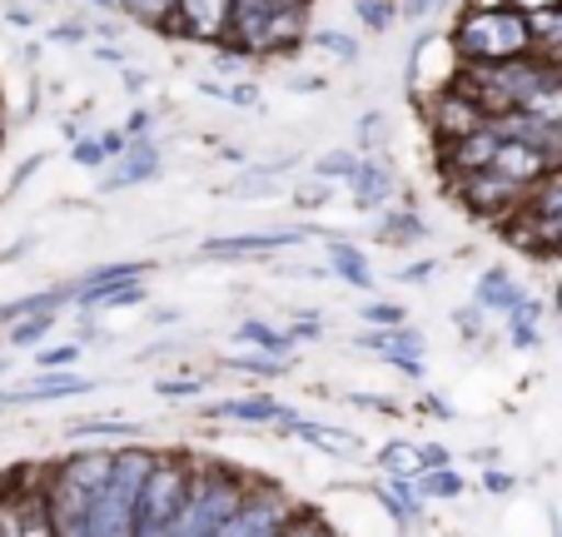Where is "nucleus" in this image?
Segmentation results:
<instances>
[{"label":"nucleus","instance_id":"26","mask_svg":"<svg viewBox=\"0 0 562 537\" xmlns=\"http://www.w3.org/2000/svg\"><path fill=\"white\" fill-rule=\"evenodd\" d=\"M294 165V159H279V165H255L245 169L239 179H229V194H239V200H265V194H279V184H284V169Z\"/></svg>","mask_w":562,"mask_h":537},{"label":"nucleus","instance_id":"31","mask_svg":"<svg viewBox=\"0 0 562 537\" xmlns=\"http://www.w3.org/2000/svg\"><path fill=\"white\" fill-rule=\"evenodd\" d=\"M175 5H180V0H120V15H130V21L145 25V31H165Z\"/></svg>","mask_w":562,"mask_h":537},{"label":"nucleus","instance_id":"6","mask_svg":"<svg viewBox=\"0 0 562 537\" xmlns=\"http://www.w3.org/2000/svg\"><path fill=\"white\" fill-rule=\"evenodd\" d=\"M159 35L210 45V51H234V0H180Z\"/></svg>","mask_w":562,"mask_h":537},{"label":"nucleus","instance_id":"32","mask_svg":"<svg viewBox=\"0 0 562 537\" xmlns=\"http://www.w3.org/2000/svg\"><path fill=\"white\" fill-rule=\"evenodd\" d=\"M404 0H353V11H359V25L369 35H383L393 31V21H404V11H398Z\"/></svg>","mask_w":562,"mask_h":537},{"label":"nucleus","instance_id":"44","mask_svg":"<svg viewBox=\"0 0 562 537\" xmlns=\"http://www.w3.org/2000/svg\"><path fill=\"white\" fill-rule=\"evenodd\" d=\"M438 269H443V264H438V254H434V259H418V264H398L393 279H398V284H424V279H434Z\"/></svg>","mask_w":562,"mask_h":537},{"label":"nucleus","instance_id":"16","mask_svg":"<svg viewBox=\"0 0 562 537\" xmlns=\"http://www.w3.org/2000/svg\"><path fill=\"white\" fill-rule=\"evenodd\" d=\"M324 239H329V249H324V264H329V275L344 279L349 289H359V294H373V289H379V275H373L369 254H363L353 239H344V234H329V230H324Z\"/></svg>","mask_w":562,"mask_h":537},{"label":"nucleus","instance_id":"50","mask_svg":"<svg viewBox=\"0 0 562 537\" xmlns=\"http://www.w3.org/2000/svg\"><path fill=\"white\" fill-rule=\"evenodd\" d=\"M229 105L259 110V85H255V80H234V85H229Z\"/></svg>","mask_w":562,"mask_h":537},{"label":"nucleus","instance_id":"12","mask_svg":"<svg viewBox=\"0 0 562 537\" xmlns=\"http://www.w3.org/2000/svg\"><path fill=\"white\" fill-rule=\"evenodd\" d=\"M498 149H503V139L493 135V125H483V130H473V135H463V139L438 145V165H443V175L458 184V179L477 175V169H493Z\"/></svg>","mask_w":562,"mask_h":537},{"label":"nucleus","instance_id":"23","mask_svg":"<svg viewBox=\"0 0 562 537\" xmlns=\"http://www.w3.org/2000/svg\"><path fill=\"white\" fill-rule=\"evenodd\" d=\"M60 309H75V284H55V289H41V294H25V299H5V304H0V324L11 328V324H21V318L60 314Z\"/></svg>","mask_w":562,"mask_h":537},{"label":"nucleus","instance_id":"22","mask_svg":"<svg viewBox=\"0 0 562 537\" xmlns=\"http://www.w3.org/2000/svg\"><path fill=\"white\" fill-rule=\"evenodd\" d=\"M289 438L308 443V448H318V454H329V458H359L363 454L359 433L334 428V423H318V418H299L294 428H289Z\"/></svg>","mask_w":562,"mask_h":537},{"label":"nucleus","instance_id":"27","mask_svg":"<svg viewBox=\"0 0 562 537\" xmlns=\"http://www.w3.org/2000/svg\"><path fill=\"white\" fill-rule=\"evenodd\" d=\"M373 468H379V478H418V443L389 438L373 454Z\"/></svg>","mask_w":562,"mask_h":537},{"label":"nucleus","instance_id":"21","mask_svg":"<svg viewBox=\"0 0 562 537\" xmlns=\"http://www.w3.org/2000/svg\"><path fill=\"white\" fill-rule=\"evenodd\" d=\"M424 239H428V220L414 210L408 194H398V204H389L379 220V244H393V249L404 254L408 244H424Z\"/></svg>","mask_w":562,"mask_h":537},{"label":"nucleus","instance_id":"45","mask_svg":"<svg viewBox=\"0 0 562 537\" xmlns=\"http://www.w3.org/2000/svg\"><path fill=\"white\" fill-rule=\"evenodd\" d=\"M379 130H383V115L379 110H369V115L359 120V155H379V145H383Z\"/></svg>","mask_w":562,"mask_h":537},{"label":"nucleus","instance_id":"9","mask_svg":"<svg viewBox=\"0 0 562 537\" xmlns=\"http://www.w3.org/2000/svg\"><path fill=\"white\" fill-rule=\"evenodd\" d=\"M304 239H314L308 224H294V230H249V234H214L204 239L200 249V264H234V259H269L279 249H299Z\"/></svg>","mask_w":562,"mask_h":537},{"label":"nucleus","instance_id":"34","mask_svg":"<svg viewBox=\"0 0 562 537\" xmlns=\"http://www.w3.org/2000/svg\"><path fill=\"white\" fill-rule=\"evenodd\" d=\"M55 324H60V314H35V318H21V324H11L5 344H11V348H45V338L55 334Z\"/></svg>","mask_w":562,"mask_h":537},{"label":"nucleus","instance_id":"49","mask_svg":"<svg viewBox=\"0 0 562 537\" xmlns=\"http://www.w3.org/2000/svg\"><path fill=\"white\" fill-rule=\"evenodd\" d=\"M50 41H55V45H86V41H90V25H86V21L50 25Z\"/></svg>","mask_w":562,"mask_h":537},{"label":"nucleus","instance_id":"5","mask_svg":"<svg viewBox=\"0 0 562 537\" xmlns=\"http://www.w3.org/2000/svg\"><path fill=\"white\" fill-rule=\"evenodd\" d=\"M21 473L0 478V537H55V513H50V493H45V473L35 483H25Z\"/></svg>","mask_w":562,"mask_h":537},{"label":"nucleus","instance_id":"61","mask_svg":"<svg viewBox=\"0 0 562 537\" xmlns=\"http://www.w3.org/2000/svg\"><path fill=\"white\" fill-rule=\"evenodd\" d=\"M552 5H558V11H562V0H552Z\"/></svg>","mask_w":562,"mask_h":537},{"label":"nucleus","instance_id":"4","mask_svg":"<svg viewBox=\"0 0 562 537\" xmlns=\"http://www.w3.org/2000/svg\"><path fill=\"white\" fill-rule=\"evenodd\" d=\"M194 473H200V454H170L155 458V473H149L145 493H139V517H135V537H170V527L180 523L184 503L194 493Z\"/></svg>","mask_w":562,"mask_h":537},{"label":"nucleus","instance_id":"15","mask_svg":"<svg viewBox=\"0 0 562 537\" xmlns=\"http://www.w3.org/2000/svg\"><path fill=\"white\" fill-rule=\"evenodd\" d=\"M473 304L483 309V314L513 318L522 304H528V289L513 279V269H503V264H488V269L477 275V284H473Z\"/></svg>","mask_w":562,"mask_h":537},{"label":"nucleus","instance_id":"17","mask_svg":"<svg viewBox=\"0 0 562 537\" xmlns=\"http://www.w3.org/2000/svg\"><path fill=\"white\" fill-rule=\"evenodd\" d=\"M75 284V279H70ZM149 304V284L130 279V284H105V289H75V314L80 318H100L115 309H145Z\"/></svg>","mask_w":562,"mask_h":537},{"label":"nucleus","instance_id":"14","mask_svg":"<svg viewBox=\"0 0 562 537\" xmlns=\"http://www.w3.org/2000/svg\"><path fill=\"white\" fill-rule=\"evenodd\" d=\"M373 493V503L389 513V523L398 527V533H414L418 523H424V493H418V483L414 478H379V483L369 488Z\"/></svg>","mask_w":562,"mask_h":537},{"label":"nucleus","instance_id":"1","mask_svg":"<svg viewBox=\"0 0 562 537\" xmlns=\"http://www.w3.org/2000/svg\"><path fill=\"white\" fill-rule=\"evenodd\" d=\"M259 478L239 463H224V458H204L200 454V473H194V493L184 503L180 523L170 527V537H220V527L229 523L245 497L255 493Z\"/></svg>","mask_w":562,"mask_h":537},{"label":"nucleus","instance_id":"25","mask_svg":"<svg viewBox=\"0 0 562 537\" xmlns=\"http://www.w3.org/2000/svg\"><path fill=\"white\" fill-rule=\"evenodd\" d=\"M155 275V259H105L95 269L75 279V289H105V284H130V279H149Z\"/></svg>","mask_w":562,"mask_h":537},{"label":"nucleus","instance_id":"37","mask_svg":"<svg viewBox=\"0 0 562 537\" xmlns=\"http://www.w3.org/2000/svg\"><path fill=\"white\" fill-rule=\"evenodd\" d=\"M279 537H344V533H334V527L324 523V517H318L314 507L299 503V507H294V517L284 523V533H279Z\"/></svg>","mask_w":562,"mask_h":537},{"label":"nucleus","instance_id":"28","mask_svg":"<svg viewBox=\"0 0 562 537\" xmlns=\"http://www.w3.org/2000/svg\"><path fill=\"white\" fill-rule=\"evenodd\" d=\"M220 369L229 373H249V379H284L294 363L289 358H269V354H249V348H239V354H224Z\"/></svg>","mask_w":562,"mask_h":537},{"label":"nucleus","instance_id":"19","mask_svg":"<svg viewBox=\"0 0 562 537\" xmlns=\"http://www.w3.org/2000/svg\"><path fill=\"white\" fill-rule=\"evenodd\" d=\"M100 379H86V373H35L31 383L11 389V403H60V399H80V393H95Z\"/></svg>","mask_w":562,"mask_h":537},{"label":"nucleus","instance_id":"36","mask_svg":"<svg viewBox=\"0 0 562 537\" xmlns=\"http://www.w3.org/2000/svg\"><path fill=\"white\" fill-rule=\"evenodd\" d=\"M86 354V344H50V348H35V373H60V369H75Z\"/></svg>","mask_w":562,"mask_h":537},{"label":"nucleus","instance_id":"53","mask_svg":"<svg viewBox=\"0 0 562 537\" xmlns=\"http://www.w3.org/2000/svg\"><path fill=\"white\" fill-rule=\"evenodd\" d=\"M95 60H100V65H115V70H125V60H130V55H125V45H115V41H100V45H95Z\"/></svg>","mask_w":562,"mask_h":537},{"label":"nucleus","instance_id":"55","mask_svg":"<svg viewBox=\"0 0 562 537\" xmlns=\"http://www.w3.org/2000/svg\"><path fill=\"white\" fill-rule=\"evenodd\" d=\"M45 165V155H31V159H25V165L21 169H15V179H11V190H21V184H25V179H31L35 175V169H41Z\"/></svg>","mask_w":562,"mask_h":537},{"label":"nucleus","instance_id":"33","mask_svg":"<svg viewBox=\"0 0 562 537\" xmlns=\"http://www.w3.org/2000/svg\"><path fill=\"white\" fill-rule=\"evenodd\" d=\"M359 159H363L359 149H329V155L314 159V179H324V184H349Z\"/></svg>","mask_w":562,"mask_h":537},{"label":"nucleus","instance_id":"40","mask_svg":"<svg viewBox=\"0 0 562 537\" xmlns=\"http://www.w3.org/2000/svg\"><path fill=\"white\" fill-rule=\"evenodd\" d=\"M349 403L353 409H369V413H379V418H398V399H389V393H363V389H353L349 393Z\"/></svg>","mask_w":562,"mask_h":537},{"label":"nucleus","instance_id":"38","mask_svg":"<svg viewBox=\"0 0 562 537\" xmlns=\"http://www.w3.org/2000/svg\"><path fill=\"white\" fill-rule=\"evenodd\" d=\"M308 45H314V51H329L334 60H359V41H353V35H344V31H314L308 35Z\"/></svg>","mask_w":562,"mask_h":537},{"label":"nucleus","instance_id":"35","mask_svg":"<svg viewBox=\"0 0 562 537\" xmlns=\"http://www.w3.org/2000/svg\"><path fill=\"white\" fill-rule=\"evenodd\" d=\"M359 318H363V328H404L408 309L398 299H369V304H359Z\"/></svg>","mask_w":562,"mask_h":537},{"label":"nucleus","instance_id":"18","mask_svg":"<svg viewBox=\"0 0 562 537\" xmlns=\"http://www.w3.org/2000/svg\"><path fill=\"white\" fill-rule=\"evenodd\" d=\"M65 438L125 448V443H145V423L125 418V413H105V418H70V423H65Z\"/></svg>","mask_w":562,"mask_h":537},{"label":"nucleus","instance_id":"47","mask_svg":"<svg viewBox=\"0 0 562 537\" xmlns=\"http://www.w3.org/2000/svg\"><path fill=\"white\" fill-rule=\"evenodd\" d=\"M389 369H398V379H408V383H424L428 379V369H424V358L418 354H393V358H383Z\"/></svg>","mask_w":562,"mask_h":537},{"label":"nucleus","instance_id":"46","mask_svg":"<svg viewBox=\"0 0 562 537\" xmlns=\"http://www.w3.org/2000/svg\"><path fill=\"white\" fill-rule=\"evenodd\" d=\"M477 488H483V493H493V497H513V493H518V478L503 473V468H483Z\"/></svg>","mask_w":562,"mask_h":537},{"label":"nucleus","instance_id":"11","mask_svg":"<svg viewBox=\"0 0 562 537\" xmlns=\"http://www.w3.org/2000/svg\"><path fill=\"white\" fill-rule=\"evenodd\" d=\"M159 175H165V155H159V145L155 139H135V145L100 175V194L139 190V184H149V179H159Z\"/></svg>","mask_w":562,"mask_h":537},{"label":"nucleus","instance_id":"7","mask_svg":"<svg viewBox=\"0 0 562 537\" xmlns=\"http://www.w3.org/2000/svg\"><path fill=\"white\" fill-rule=\"evenodd\" d=\"M294 507H299V497H289L284 483L259 478L255 493L245 497V507L220 527V537H279L284 533V523L294 517Z\"/></svg>","mask_w":562,"mask_h":537},{"label":"nucleus","instance_id":"57","mask_svg":"<svg viewBox=\"0 0 562 537\" xmlns=\"http://www.w3.org/2000/svg\"><path fill=\"white\" fill-rule=\"evenodd\" d=\"M170 324H180V314L175 309H155V328H170Z\"/></svg>","mask_w":562,"mask_h":537},{"label":"nucleus","instance_id":"54","mask_svg":"<svg viewBox=\"0 0 562 537\" xmlns=\"http://www.w3.org/2000/svg\"><path fill=\"white\" fill-rule=\"evenodd\" d=\"M5 21H11L15 31H31V25H35V15L25 11V5H5Z\"/></svg>","mask_w":562,"mask_h":537},{"label":"nucleus","instance_id":"20","mask_svg":"<svg viewBox=\"0 0 562 537\" xmlns=\"http://www.w3.org/2000/svg\"><path fill=\"white\" fill-rule=\"evenodd\" d=\"M234 344L249 348V354H269V358H289L294 363V334H289V324H269V318L259 314H245L239 324H234Z\"/></svg>","mask_w":562,"mask_h":537},{"label":"nucleus","instance_id":"10","mask_svg":"<svg viewBox=\"0 0 562 537\" xmlns=\"http://www.w3.org/2000/svg\"><path fill=\"white\" fill-rule=\"evenodd\" d=\"M453 190H458V200H463L468 210L483 214V220H493V224L513 220V214L522 210V200H528V190L513 184L508 175H498V169H477V175L458 179Z\"/></svg>","mask_w":562,"mask_h":537},{"label":"nucleus","instance_id":"41","mask_svg":"<svg viewBox=\"0 0 562 537\" xmlns=\"http://www.w3.org/2000/svg\"><path fill=\"white\" fill-rule=\"evenodd\" d=\"M438 468H453V448L448 443H418V473H438Z\"/></svg>","mask_w":562,"mask_h":537},{"label":"nucleus","instance_id":"52","mask_svg":"<svg viewBox=\"0 0 562 537\" xmlns=\"http://www.w3.org/2000/svg\"><path fill=\"white\" fill-rule=\"evenodd\" d=\"M448 0H404L398 11H404V21H428V15H438Z\"/></svg>","mask_w":562,"mask_h":537},{"label":"nucleus","instance_id":"59","mask_svg":"<svg viewBox=\"0 0 562 537\" xmlns=\"http://www.w3.org/2000/svg\"><path fill=\"white\" fill-rule=\"evenodd\" d=\"M90 5H100V11H110V15H120V0H90Z\"/></svg>","mask_w":562,"mask_h":537},{"label":"nucleus","instance_id":"43","mask_svg":"<svg viewBox=\"0 0 562 537\" xmlns=\"http://www.w3.org/2000/svg\"><path fill=\"white\" fill-rule=\"evenodd\" d=\"M483 324H488V314L477 304H463V309H453V328L463 338H483Z\"/></svg>","mask_w":562,"mask_h":537},{"label":"nucleus","instance_id":"2","mask_svg":"<svg viewBox=\"0 0 562 537\" xmlns=\"http://www.w3.org/2000/svg\"><path fill=\"white\" fill-rule=\"evenodd\" d=\"M453 41L458 65H508L522 60V55H538V35H532V21L513 5L503 11H463L448 31Z\"/></svg>","mask_w":562,"mask_h":537},{"label":"nucleus","instance_id":"24","mask_svg":"<svg viewBox=\"0 0 562 537\" xmlns=\"http://www.w3.org/2000/svg\"><path fill=\"white\" fill-rule=\"evenodd\" d=\"M542 314H548V304L528 294V304H522L518 314L503 318V344H508L513 354H532V348H542Z\"/></svg>","mask_w":562,"mask_h":537},{"label":"nucleus","instance_id":"29","mask_svg":"<svg viewBox=\"0 0 562 537\" xmlns=\"http://www.w3.org/2000/svg\"><path fill=\"white\" fill-rule=\"evenodd\" d=\"M414 483H418V493H424V503H458V497L468 493V478L458 473V463L438 468V473H418Z\"/></svg>","mask_w":562,"mask_h":537},{"label":"nucleus","instance_id":"13","mask_svg":"<svg viewBox=\"0 0 562 537\" xmlns=\"http://www.w3.org/2000/svg\"><path fill=\"white\" fill-rule=\"evenodd\" d=\"M349 200L359 214H373V210H389V204H398V175H393L389 159L379 155H363L359 169H353L349 179Z\"/></svg>","mask_w":562,"mask_h":537},{"label":"nucleus","instance_id":"56","mask_svg":"<svg viewBox=\"0 0 562 537\" xmlns=\"http://www.w3.org/2000/svg\"><path fill=\"white\" fill-rule=\"evenodd\" d=\"M498 448H473V463H483V468H498Z\"/></svg>","mask_w":562,"mask_h":537},{"label":"nucleus","instance_id":"60","mask_svg":"<svg viewBox=\"0 0 562 537\" xmlns=\"http://www.w3.org/2000/svg\"><path fill=\"white\" fill-rule=\"evenodd\" d=\"M0 145H5V115H0Z\"/></svg>","mask_w":562,"mask_h":537},{"label":"nucleus","instance_id":"39","mask_svg":"<svg viewBox=\"0 0 562 537\" xmlns=\"http://www.w3.org/2000/svg\"><path fill=\"white\" fill-rule=\"evenodd\" d=\"M70 159L80 169H110V155H105V145H100V135H80V139H75Z\"/></svg>","mask_w":562,"mask_h":537},{"label":"nucleus","instance_id":"51","mask_svg":"<svg viewBox=\"0 0 562 537\" xmlns=\"http://www.w3.org/2000/svg\"><path fill=\"white\" fill-rule=\"evenodd\" d=\"M100 145H105L110 165H115V159H120V155H125V149H130V145H135V139H130V135H125V125H120V130H100Z\"/></svg>","mask_w":562,"mask_h":537},{"label":"nucleus","instance_id":"42","mask_svg":"<svg viewBox=\"0 0 562 537\" xmlns=\"http://www.w3.org/2000/svg\"><path fill=\"white\" fill-rule=\"evenodd\" d=\"M418 413H424V418H434V423H458V409H453V399H448V393H424V399H418Z\"/></svg>","mask_w":562,"mask_h":537},{"label":"nucleus","instance_id":"8","mask_svg":"<svg viewBox=\"0 0 562 537\" xmlns=\"http://www.w3.org/2000/svg\"><path fill=\"white\" fill-rule=\"evenodd\" d=\"M194 413L210 418V423H234V428H279V433H289L299 418H304L294 403H279V399H269V393H229V399L200 403Z\"/></svg>","mask_w":562,"mask_h":537},{"label":"nucleus","instance_id":"3","mask_svg":"<svg viewBox=\"0 0 562 537\" xmlns=\"http://www.w3.org/2000/svg\"><path fill=\"white\" fill-rule=\"evenodd\" d=\"M159 448L149 443H125L115 448V468H110L105 488H100L95 507H90V537H135L139 493H145L149 473H155Z\"/></svg>","mask_w":562,"mask_h":537},{"label":"nucleus","instance_id":"30","mask_svg":"<svg viewBox=\"0 0 562 537\" xmlns=\"http://www.w3.org/2000/svg\"><path fill=\"white\" fill-rule=\"evenodd\" d=\"M204 393H210V373H184V379H155V399L194 403V409H200Z\"/></svg>","mask_w":562,"mask_h":537},{"label":"nucleus","instance_id":"58","mask_svg":"<svg viewBox=\"0 0 562 537\" xmlns=\"http://www.w3.org/2000/svg\"><path fill=\"white\" fill-rule=\"evenodd\" d=\"M125 85L130 90H145V70H125Z\"/></svg>","mask_w":562,"mask_h":537},{"label":"nucleus","instance_id":"48","mask_svg":"<svg viewBox=\"0 0 562 537\" xmlns=\"http://www.w3.org/2000/svg\"><path fill=\"white\" fill-rule=\"evenodd\" d=\"M324 200H329V184H324V179H314V175H308V184H299V194H294L299 210H318Z\"/></svg>","mask_w":562,"mask_h":537}]
</instances>
